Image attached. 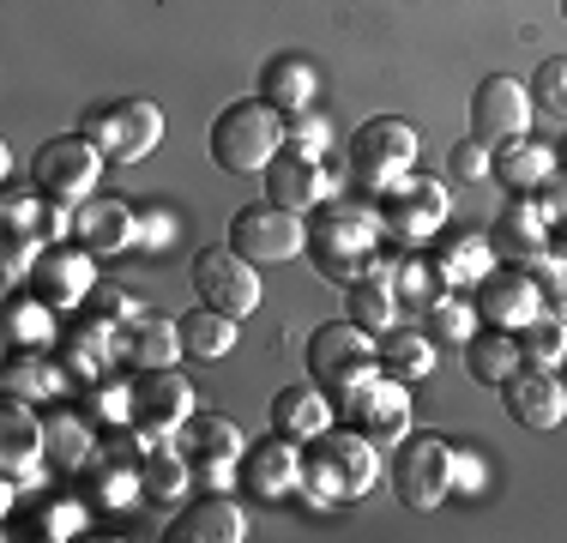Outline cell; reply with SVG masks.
I'll return each instance as SVG.
<instances>
[{
  "instance_id": "cell-31",
  "label": "cell",
  "mask_w": 567,
  "mask_h": 543,
  "mask_svg": "<svg viewBox=\"0 0 567 543\" xmlns=\"http://www.w3.org/2000/svg\"><path fill=\"white\" fill-rule=\"evenodd\" d=\"M43 441H49V465L55 471H85L97 459V423L85 411H49Z\"/></svg>"
},
{
  "instance_id": "cell-48",
  "label": "cell",
  "mask_w": 567,
  "mask_h": 543,
  "mask_svg": "<svg viewBox=\"0 0 567 543\" xmlns=\"http://www.w3.org/2000/svg\"><path fill=\"white\" fill-rule=\"evenodd\" d=\"M453 489H483V459L477 453H453Z\"/></svg>"
},
{
  "instance_id": "cell-15",
  "label": "cell",
  "mask_w": 567,
  "mask_h": 543,
  "mask_svg": "<svg viewBox=\"0 0 567 543\" xmlns=\"http://www.w3.org/2000/svg\"><path fill=\"white\" fill-rule=\"evenodd\" d=\"M0 423H7V441H0V465H7V508L12 495H19L24 483H43V459H49V441H43V417H37L31 399H19V392H7V404H0Z\"/></svg>"
},
{
  "instance_id": "cell-14",
  "label": "cell",
  "mask_w": 567,
  "mask_h": 543,
  "mask_svg": "<svg viewBox=\"0 0 567 543\" xmlns=\"http://www.w3.org/2000/svg\"><path fill=\"white\" fill-rule=\"evenodd\" d=\"M332 194H339V175H332L327 152H302V145L284 140L278 157L266 163V199H278V206L315 212V206H327Z\"/></svg>"
},
{
  "instance_id": "cell-13",
  "label": "cell",
  "mask_w": 567,
  "mask_h": 543,
  "mask_svg": "<svg viewBox=\"0 0 567 543\" xmlns=\"http://www.w3.org/2000/svg\"><path fill=\"white\" fill-rule=\"evenodd\" d=\"M194 290L206 308H218V315H254L260 308V272H254L248 254H236L229 242H218V248H206L194 260Z\"/></svg>"
},
{
  "instance_id": "cell-4",
  "label": "cell",
  "mask_w": 567,
  "mask_h": 543,
  "mask_svg": "<svg viewBox=\"0 0 567 543\" xmlns=\"http://www.w3.org/2000/svg\"><path fill=\"white\" fill-rule=\"evenodd\" d=\"M79 133H85L103 157L140 163V157L157 152V140H164V109L152 98H103L79 115Z\"/></svg>"
},
{
  "instance_id": "cell-22",
  "label": "cell",
  "mask_w": 567,
  "mask_h": 543,
  "mask_svg": "<svg viewBox=\"0 0 567 543\" xmlns=\"http://www.w3.org/2000/svg\"><path fill=\"white\" fill-rule=\"evenodd\" d=\"M241 489L260 501H278L290 495V489H302V441H290V434H266V441H254L248 453H241Z\"/></svg>"
},
{
  "instance_id": "cell-11",
  "label": "cell",
  "mask_w": 567,
  "mask_h": 543,
  "mask_svg": "<svg viewBox=\"0 0 567 543\" xmlns=\"http://www.w3.org/2000/svg\"><path fill=\"white\" fill-rule=\"evenodd\" d=\"M339 411H344L350 429H362L369 441H381V447H393V441L411 434V392H404V380L381 375V369L350 380V387L339 392Z\"/></svg>"
},
{
  "instance_id": "cell-46",
  "label": "cell",
  "mask_w": 567,
  "mask_h": 543,
  "mask_svg": "<svg viewBox=\"0 0 567 543\" xmlns=\"http://www.w3.org/2000/svg\"><path fill=\"white\" fill-rule=\"evenodd\" d=\"M290 145H302V152H327L332 127L315 115V109H302V115H290Z\"/></svg>"
},
{
  "instance_id": "cell-34",
  "label": "cell",
  "mask_w": 567,
  "mask_h": 543,
  "mask_svg": "<svg viewBox=\"0 0 567 543\" xmlns=\"http://www.w3.org/2000/svg\"><path fill=\"white\" fill-rule=\"evenodd\" d=\"M0 387L31 399V404H43V399H55V392H66V369L49 362L43 350H12L7 369H0Z\"/></svg>"
},
{
  "instance_id": "cell-44",
  "label": "cell",
  "mask_w": 567,
  "mask_h": 543,
  "mask_svg": "<svg viewBox=\"0 0 567 543\" xmlns=\"http://www.w3.org/2000/svg\"><path fill=\"white\" fill-rule=\"evenodd\" d=\"M489 145L477 140V133H465V140L453 145V182H477V175H489Z\"/></svg>"
},
{
  "instance_id": "cell-6",
  "label": "cell",
  "mask_w": 567,
  "mask_h": 543,
  "mask_svg": "<svg viewBox=\"0 0 567 543\" xmlns=\"http://www.w3.org/2000/svg\"><path fill=\"white\" fill-rule=\"evenodd\" d=\"M97 175H103V152L85 133H55L31 152V187L49 206H85L97 194Z\"/></svg>"
},
{
  "instance_id": "cell-28",
  "label": "cell",
  "mask_w": 567,
  "mask_h": 543,
  "mask_svg": "<svg viewBox=\"0 0 567 543\" xmlns=\"http://www.w3.org/2000/svg\"><path fill=\"white\" fill-rule=\"evenodd\" d=\"M549 217H544V206L537 199H513V206L502 212V224H495V254H507L513 266H525V260H537V254H549Z\"/></svg>"
},
{
  "instance_id": "cell-42",
  "label": "cell",
  "mask_w": 567,
  "mask_h": 543,
  "mask_svg": "<svg viewBox=\"0 0 567 543\" xmlns=\"http://www.w3.org/2000/svg\"><path fill=\"white\" fill-rule=\"evenodd\" d=\"M85 315H91V320H103V326H121V320L140 315V308H133V296L121 290V284L97 278V284H91V296H85Z\"/></svg>"
},
{
  "instance_id": "cell-32",
  "label": "cell",
  "mask_w": 567,
  "mask_h": 543,
  "mask_svg": "<svg viewBox=\"0 0 567 543\" xmlns=\"http://www.w3.org/2000/svg\"><path fill=\"white\" fill-rule=\"evenodd\" d=\"M374 350H381V375H393L404 380V387H416V380H429L435 375V338L423 332V326H393V332H381L374 338Z\"/></svg>"
},
{
  "instance_id": "cell-12",
  "label": "cell",
  "mask_w": 567,
  "mask_h": 543,
  "mask_svg": "<svg viewBox=\"0 0 567 543\" xmlns=\"http://www.w3.org/2000/svg\"><path fill=\"white\" fill-rule=\"evenodd\" d=\"M369 369H381V350H374V332L357 320H327L315 338H308V375L339 399L350 380H362Z\"/></svg>"
},
{
  "instance_id": "cell-21",
  "label": "cell",
  "mask_w": 567,
  "mask_h": 543,
  "mask_svg": "<svg viewBox=\"0 0 567 543\" xmlns=\"http://www.w3.org/2000/svg\"><path fill=\"white\" fill-rule=\"evenodd\" d=\"M73 242L91 248L97 260L133 248V242H140V206H127L121 194H91L85 206H73Z\"/></svg>"
},
{
  "instance_id": "cell-38",
  "label": "cell",
  "mask_w": 567,
  "mask_h": 543,
  "mask_svg": "<svg viewBox=\"0 0 567 543\" xmlns=\"http://www.w3.org/2000/svg\"><path fill=\"white\" fill-rule=\"evenodd\" d=\"M229 345H236V315H218V308L199 303L194 315H182V350L199 362H218L229 357Z\"/></svg>"
},
{
  "instance_id": "cell-7",
  "label": "cell",
  "mask_w": 567,
  "mask_h": 543,
  "mask_svg": "<svg viewBox=\"0 0 567 543\" xmlns=\"http://www.w3.org/2000/svg\"><path fill=\"white\" fill-rule=\"evenodd\" d=\"M374 212H381V224H386V242L423 248V242L441 236V224H447V212H453V194H447V182L411 170L404 182H393L381 199H374Z\"/></svg>"
},
{
  "instance_id": "cell-39",
  "label": "cell",
  "mask_w": 567,
  "mask_h": 543,
  "mask_svg": "<svg viewBox=\"0 0 567 543\" xmlns=\"http://www.w3.org/2000/svg\"><path fill=\"white\" fill-rule=\"evenodd\" d=\"M187 483H194V465L182 459V447H175V441L152 447V453L140 459V489H145L152 501H182Z\"/></svg>"
},
{
  "instance_id": "cell-17",
  "label": "cell",
  "mask_w": 567,
  "mask_h": 543,
  "mask_svg": "<svg viewBox=\"0 0 567 543\" xmlns=\"http://www.w3.org/2000/svg\"><path fill=\"white\" fill-rule=\"evenodd\" d=\"M97 254L91 248H66V242H55V248H37V260H31V278H24V290L31 296H43L49 308H85V296H91V284H97Z\"/></svg>"
},
{
  "instance_id": "cell-19",
  "label": "cell",
  "mask_w": 567,
  "mask_h": 543,
  "mask_svg": "<svg viewBox=\"0 0 567 543\" xmlns=\"http://www.w3.org/2000/svg\"><path fill=\"white\" fill-rule=\"evenodd\" d=\"M471 133H477L483 145L532 133V85H519V79H507V73H489L477 85V98H471Z\"/></svg>"
},
{
  "instance_id": "cell-20",
  "label": "cell",
  "mask_w": 567,
  "mask_h": 543,
  "mask_svg": "<svg viewBox=\"0 0 567 543\" xmlns=\"http://www.w3.org/2000/svg\"><path fill=\"white\" fill-rule=\"evenodd\" d=\"M502 399H507V417L519 429H556L561 417H567V387L556 380V369H537V362H519L513 369V380L502 387Z\"/></svg>"
},
{
  "instance_id": "cell-9",
  "label": "cell",
  "mask_w": 567,
  "mask_h": 543,
  "mask_svg": "<svg viewBox=\"0 0 567 543\" xmlns=\"http://www.w3.org/2000/svg\"><path fill=\"white\" fill-rule=\"evenodd\" d=\"M393 495L411 513H435L453 495V447L441 434H404L393 453Z\"/></svg>"
},
{
  "instance_id": "cell-49",
  "label": "cell",
  "mask_w": 567,
  "mask_h": 543,
  "mask_svg": "<svg viewBox=\"0 0 567 543\" xmlns=\"http://www.w3.org/2000/svg\"><path fill=\"white\" fill-rule=\"evenodd\" d=\"M556 157H561V170H567V140H561V152H556Z\"/></svg>"
},
{
  "instance_id": "cell-16",
  "label": "cell",
  "mask_w": 567,
  "mask_h": 543,
  "mask_svg": "<svg viewBox=\"0 0 567 543\" xmlns=\"http://www.w3.org/2000/svg\"><path fill=\"white\" fill-rule=\"evenodd\" d=\"M127 399H133V429H152V434H175L194 417V380L175 375V369H140L127 380Z\"/></svg>"
},
{
  "instance_id": "cell-1",
  "label": "cell",
  "mask_w": 567,
  "mask_h": 543,
  "mask_svg": "<svg viewBox=\"0 0 567 543\" xmlns=\"http://www.w3.org/2000/svg\"><path fill=\"white\" fill-rule=\"evenodd\" d=\"M386 248V224L374 206H357V199H327L308 217V260L320 266V278L357 284L381 266Z\"/></svg>"
},
{
  "instance_id": "cell-37",
  "label": "cell",
  "mask_w": 567,
  "mask_h": 543,
  "mask_svg": "<svg viewBox=\"0 0 567 543\" xmlns=\"http://www.w3.org/2000/svg\"><path fill=\"white\" fill-rule=\"evenodd\" d=\"M55 338H61L55 332V308H49L43 296H31V290L12 296L7 303V345L12 350H49Z\"/></svg>"
},
{
  "instance_id": "cell-27",
  "label": "cell",
  "mask_w": 567,
  "mask_h": 543,
  "mask_svg": "<svg viewBox=\"0 0 567 543\" xmlns=\"http://www.w3.org/2000/svg\"><path fill=\"white\" fill-rule=\"evenodd\" d=\"M315 91H320V73L308 54H272V61L260 66V98L278 109V115H302V109H315Z\"/></svg>"
},
{
  "instance_id": "cell-33",
  "label": "cell",
  "mask_w": 567,
  "mask_h": 543,
  "mask_svg": "<svg viewBox=\"0 0 567 543\" xmlns=\"http://www.w3.org/2000/svg\"><path fill=\"white\" fill-rule=\"evenodd\" d=\"M519 338L502 332V326H477L471 332V345H465V369L471 380H483V387H507L513 369H519Z\"/></svg>"
},
{
  "instance_id": "cell-41",
  "label": "cell",
  "mask_w": 567,
  "mask_h": 543,
  "mask_svg": "<svg viewBox=\"0 0 567 543\" xmlns=\"http://www.w3.org/2000/svg\"><path fill=\"white\" fill-rule=\"evenodd\" d=\"M532 98L544 103L549 115L567 121V54H549V61L532 73Z\"/></svg>"
},
{
  "instance_id": "cell-5",
  "label": "cell",
  "mask_w": 567,
  "mask_h": 543,
  "mask_svg": "<svg viewBox=\"0 0 567 543\" xmlns=\"http://www.w3.org/2000/svg\"><path fill=\"white\" fill-rule=\"evenodd\" d=\"M416 157H423V140H416V127L399 115H374L350 133V175H357L369 194H386L393 182H404V175L416 170Z\"/></svg>"
},
{
  "instance_id": "cell-8",
  "label": "cell",
  "mask_w": 567,
  "mask_h": 543,
  "mask_svg": "<svg viewBox=\"0 0 567 543\" xmlns=\"http://www.w3.org/2000/svg\"><path fill=\"white\" fill-rule=\"evenodd\" d=\"M229 248L248 254L254 266H278V260L308 254V224L290 206H278V199H248L229 217Z\"/></svg>"
},
{
  "instance_id": "cell-3",
  "label": "cell",
  "mask_w": 567,
  "mask_h": 543,
  "mask_svg": "<svg viewBox=\"0 0 567 543\" xmlns=\"http://www.w3.org/2000/svg\"><path fill=\"white\" fill-rule=\"evenodd\" d=\"M290 140V115H278L266 98L229 103L218 121H212V163L229 175H266V163L278 157V145Z\"/></svg>"
},
{
  "instance_id": "cell-18",
  "label": "cell",
  "mask_w": 567,
  "mask_h": 543,
  "mask_svg": "<svg viewBox=\"0 0 567 543\" xmlns=\"http://www.w3.org/2000/svg\"><path fill=\"white\" fill-rule=\"evenodd\" d=\"M471 303H477V320L483 326H502V332H519L525 320L544 315V290L525 266H495L489 278L471 284Z\"/></svg>"
},
{
  "instance_id": "cell-50",
  "label": "cell",
  "mask_w": 567,
  "mask_h": 543,
  "mask_svg": "<svg viewBox=\"0 0 567 543\" xmlns=\"http://www.w3.org/2000/svg\"><path fill=\"white\" fill-rule=\"evenodd\" d=\"M561 19H567V0H561Z\"/></svg>"
},
{
  "instance_id": "cell-24",
  "label": "cell",
  "mask_w": 567,
  "mask_h": 543,
  "mask_svg": "<svg viewBox=\"0 0 567 543\" xmlns=\"http://www.w3.org/2000/svg\"><path fill=\"white\" fill-rule=\"evenodd\" d=\"M164 537L169 543H241V537H248V513H241L224 489H212V495L194 501V508L175 513Z\"/></svg>"
},
{
  "instance_id": "cell-36",
  "label": "cell",
  "mask_w": 567,
  "mask_h": 543,
  "mask_svg": "<svg viewBox=\"0 0 567 543\" xmlns=\"http://www.w3.org/2000/svg\"><path fill=\"white\" fill-rule=\"evenodd\" d=\"M519 357L537 362V369L567 362V303H544V315L519 326Z\"/></svg>"
},
{
  "instance_id": "cell-43",
  "label": "cell",
  "mask_w": 567,
  "mask_h": 543,
  "mask_svg": "<svg viewBox=\"0 0 567 543\" xmlns=\"http://www.w3.org/2000/svg\"><path fill=\"white\" fill-rule=\"evenodd\" d=\"M169 242H175V212L169 206H140V248L164 254Z\"/></svg>"
},
{
  "instance_id": "cell-35",
  "label": "cell",
  "mask_w": 567,
  "mask_h": 543,
  "mask_svg": "<svg viewBox=\"0 0 567 543\" xmlns=\"http://www.w3.org/2000/svg\"><path fill=\"white\" fill-rule=\"evenodd\" d=\"M399 308H404V303L393 296V284L374 278V272H369V278H357V284H344V320L369 326L374 338L393 332V326H399Z\"/></svg>"
},
{
  "instance_id": "cell-2",
  "label": "cell",
  "mask_w": 567,
  "mask_h": 543,
  "mask_svg": "<svg viewBox=\"0 0 567 543\" xmlns=\"http://www.w3.org/2000/svg\"><path fill=\"white\" fill-rule=\"evenodd\" d=\"M374 478H381V441H369L362 429H339L332 423L327 434H315L302 453V489H308V508H332V501H357L369 495Z\"/></svg>"
},
{
  "instance_id": "cell-26",
  "label": "cell",
  "mask_w": 567,
  "mask_h": 543,
  "mask_svg": "<svg viewBox=\"0 0 567 543\" xmlns=\"http://www.w3.org/2000/svg\"><path fill=\"white\" fill-rule=\"evenodd\" d=\"M55 362L66 369V380H85V387H97L103 369H110V362H121V357H115V326H103V320L85 315V326H73V332L55 338Z\"/></svg>"
},
{
  "instance_id": "cell-25",
  "label": "cell",
  "mask_w": 567,
  "mask_h": 543,
  "mask_svg": "<svg viewBox=\"0 0 567 543\" xmlns=\"http://www.w3.org/2000/svg\"><path fill=\"white\" fill-rule=\"evenodd\" d=\"M556 170H561V157L549 152L544 140H532V133L502 140V145H495V157H489V175L502 187H513V194H537V187H544Z\"/></svg>"
},
{
  "instance_id": "cell-45",
  "label": "cell",
  "mask_w": 567,
  "mask_h": 543,
  "mask_svg": "<svg viewBox=\"0 0 567 543\" xmlns=\"http://www.w3.org/2000/svg\"><path fill=\"white\" fill-rule=\"evenodd\" d=\"M537 206H544L549 229H556V236H567V170H556L544 187H537Z\"/></svg>"
},
{
  "instance_id": "cell-40",
  "label": "cell",
  "mask_w": 567,
  "mask_h": 543,
  "mask_svg": "<svg viewBox=\"0 0 567 543\" xmlns=\"http://www.w3.org/2000/svg\"><path fill=\"white\" fill-rule=\"evenodd\" d=\"M477 303L471 296H458V290H441L435 303L423 308V332L429 338H453V345H471V332H477Z\"/></svg>"
},
{
  "instance_id": "cell-30",
  "label": "cell",
  "mask_w": 567,
  "mask_h": 543,
  "mask_svg": "<svg viewBox=\"0 0 567 543\" xmlns=\"http://www.w3.org/2000/svg\"><path fill=\"white\" fill-rule=\"evenodd\" d=\"M272 429L308 447L315 434L332 429V392H320V387H284L278 399H272Z\"/></svg>"
},
{
  "instance_id": "cell-47",
  "label": "cell",
  "mask_w": 567,
  "mask_h": 543,
  "mask_svg": "<svg viewBox=\"0 0 567 543\" xmlns=\"http://www.w3.org/2000/svg\"><path fill=\"white\" fill-rule=\"evenodd\" d=\"M43 525H49V537H73L85 525V508L79 501H55V508H43Z\"/></svg>"
},
{
  "instance_id": "cell-10",
  "label": "cell",
  "mask_w": 567,
  "mask_h": 543,
  "mask_svg": "<svg viewBox=\"0 0 567 543\" xmlns=\"http://www.w3.org/2000/svg\"><path fill=\"white\" fill-rule=\"evenodd\" d=\"M175 447H182V459L194 465V483H206V489L241 483V453H248L241 423H229L218 411H194L175 429Z\"/></svg>"
},
{
  "instance_id": "cell-29",
  "label": "cell",
  "mask_w": 567,
  "mask_h": 543,
  "mask_svg": "<svg viewBox=\"0 0 567 543\" xmlns=\"http://www.w3.org/2000/svg\"><path fill=\"white\" fill-rule=\"evenodd\" d=\"M429 260H435V272H441V284L447 290H471L477 278H489L495 272V242L489 236H447V242H435L429 248Z\"/></svg>"
},
{
  "instance_id": "cell-23",
  "label": "cell",
  "mask_w": 567,
  "mask_h": 543,
  "mask_svg": "<svg viewBox=\"0 0 567 543\" xmlns=\"http://www.w3.org/2000/svg\"><path fill=\"white\" fill-rule=\"evenodd\" d=\"M115 357L127 362L133 375L140 369H175L182 350V320H164V315H133L115 326Z\"/></svg>"
}]
</instances>
